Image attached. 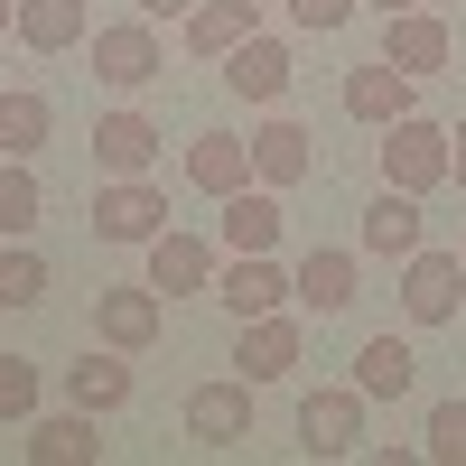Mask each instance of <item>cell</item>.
<instances>
[{
	"label": "cell",
	"mask_w": 466,
	"mask_h": 466,
	"mask_svg": "<svg viewBox=\"0 0 466 466\" xmlns=\"http://www.w3.org/2000/svg\"><path fill=\"white\" fill-rule=\"evenodd\" d=\"M28 466H94L103 439H94V410H56V420H28V439H19Z\"/></svg>",
	"instance_id": "9a60e30c"
},
{
	"label": "cell",
	"mask_w": 466,
	"mask_h": 466,
	"mask_svg": "<svg viewBox=\"0 0 466 466\" xmlns=\"http://www.w3.org/2000/svg\"><path fill=\"white\" fill-rule=\"evenodd\" d=\"M457 289H466V252H430V243H420L401 261V318L410 327H448L457 318Z\"/></svg>",
	"instance_id": "277c9868"
},
{
	"label": "cell",
	"mask_w": 466,
	"mask_h": 466,
	"mask_svg": "<svg viewBox=\"0 0 466 466\" xmlns=\"http://www.w3.org/2000/svg\"><path fill=\"white\" fill-rule=\"evenodd\" d=\"M66 401L75 410H122L131 401V355H122V345H103V355H85V364H66Z\"/></svg>",
	"instance_id": "ffe728a7"
},
{
	"label": "cell",
	"mask_w": 466,
	"mask_h": 466,
	"mask_svg": "<svg viewBox=\"0 0 466 466\" xmlns=\"http://www.w3.org/2000/svg\"><path fill=\"white\" fill-rule=\"evenodd\" d=\"M159 122H149V112H103L94 122V168L103 177H149V159H159Z\"/></svg>",
	"instance_id": "7c38bea8"
},
{
	"label": "cell",
	"mask_w": 466,
	"mask_h": 466,
	"mask_svg": "<svg viewBox=\"0 0 466 466\" xmlns=\"http://www.w3.org/2000/svg\"><path fill=\"white\" fill-rule=\"evenodd\" d=\"M364 10H382V19H401V10H430V0H364Z\"/></svg>",
	"instance_id": "d6a6232c"
},
{
	"label": "cell",
	"mask_w": 466,
	"mask_h": 466,
	"mask_svg": "<svg viewBox=\"0 0 466 466\" xmlns=\"http://www.w3.org/2000/svg\"><path fill=\"white\" fill-rule=\"evenodd\" d=\"M37 299H47V261H37L28 243H0V308L19 318V308H37Z\"/></svg>",
	"instance_id": "4316f807"
},
{
	"label": "cell",
	"mask_w": 466,
	"mask_h": 466,
	"mask_svg": "<svg viewBox=\"0 0 466 466\" xmlns=\"http://www.w3.org/2000/svg\"><path fill=\"white\" fill-rule=\"evenodd\" d=\"M345 112H355L364 131H392L401 112H420V75H401L392 56H373V66L345 75Z\"/></svg>",
	"instance_id": "9c48e42d"
},
{
	"label": "cell",
	"mask_w": 466,
	"mask_h": 466,
	"mask_svg": "<svg viewBox=\"0 0 466 466\" xmlns=\"http://www.w3.org/2000/svg\"><path fill=\"white\" fill-rule=\"evenodd\" d=\"M420 457L466 466V401H439V410H430V439H420Z\"/></svg>",
	"instance_id": "83f0119b"
},
{
	"label": "cell",
	"mask_w": 466,
	"mask_h": 466,
	"mask_svg": "<svg viewBox=\"0 0 466 466\" xmlns=\"http://www.w3.org/2000/svg\"><path fill=\"white\" fill-rule=\"evenodd\" d=\"M0 28H19V0H0Z\"/></svg>",
	"instance_id": "836d02e7"
},
{
	"label": "cell",
	"mask_w": 466,
	"mask_h": 466,
	"mask_svg": "<svg viewBox=\"0 0 466 466\" xmlns=\"http://www.w3.org/2000/svg\"><path fill=\"white\" fill-rule=\"evenodd\" d=\"M382 187H401V197L448 187V131L430 122V112H401V122L382 131Z\"/></svg>",
	"instance_id": "6da1fadb"
},
{
	"label": "cell",
	"mask_w": 466,
	"mask_h": 466,
	"mask_svg": "<svg viewBox=\"0 0 466 466\" xmlns=\"http://www.w3.org/2000/svg\"><path fill=\"white\" fill-rule=\"evenodd\" d=\"M364 252H373V261H410V252H420V197L382 187V197L364 206Z\"/></svg>",
	"instance_id": "7402d4cb"
},
{
	"label": "cell",
	"mask_w": 466,
	"mask_h": 466,
	"mask_svg": "<svg viewBox=\"0 0 466 466\" xmlns=\"http://www.w3.org/2000/svg\"><path fill=\"white\" fill-rule=\"evenodd\" d=\"M187 187H197V197H233V187H252V140L243 131H197L187 140Z\"/></svg>",
	"instance_id": "4fadbf2b"
},
{
	"label": "cell",
	"mask_w": 466,
	"mask_h": 466,
	"mask_svg": "<svg viewBox=\"0 0 466 466\" xmlns=\"http://www.w3.org/2000/svg\"><path fill=\"white\" fill-rule=\"evenodd\" d=\"M47 131H56V103L47 94H10V85H0V159L47 149Z\"/></svg>",
	"instance_id": "d4e9b609"
},
{
	"label": "cell",
	"mask_w": 466,
	"mask_h": 466,
	"mask_svg": "<svg viewBox=\"0 0 466 466\" xmlns=\"http://www.w3.org/2000/svg\"><path fill=\"white\" fill-rule=\"evenodd\" d=\"M224 85L243 103H280L289 94V47H280V37H243V47L224 56Z\"/></svg>",
	"instance_id": "d6986e66"
},
{
	"label": "cell",
	"mask_w": 466,
	"mask_h": 466,
	"mask_svg": "<svg viewBox=\"0 0 466 466\" xmlns=\"http://www.w3.org/2000/svg\"><path fill=\"white\" fill-rule=\"evenodd\" d=\"M94 19H85V0H19V47L37 56H66V47H85Z\"/></svg>",
	"instance_id": "603a6c76"
},
{
	"label": "cell",
	"mask_w": 466,
	"mask_h": 466,
	"mask_svg": "<svg viewBox=\"0 0 466 466\" xmlns=\"http://www.w3.org/2000/svg\"><path fill=\"white\" fill-rule=\"evenodd\" d=\"M197 0H140V19H187Z\"/></svg>",
	"instance_id": "1f68e13d"
},
{
	"label": "cell",
	"mask_w": 466,
	"mask_h": 466,
	"mask_svg": "<svg viewBox=\"0 0 466 466\" xmlns=\"http://www.w3.org/2000/svg\"><path fill=\"white\" fill-rule=\"evenodd\" d=\"M215 299L233 308V327H243V318H270V308H289V299H299V280H289L270 252H233V261L215 270Z\"/></svg>",
	"instance_id": "5b68a950"
},
{
	"label": "cell",
	"mask_w": 466,
	"mask_h": 466,
	"mask_svg": "<svg viewBox=\"0 0 466 466\" xmlns=\"http://www.w3.org/2000/svg\"><path fill=\"white\" fill-rule=\"evenodd\" d=\"M448 177H457V187H466V122H457V131H448Z\"/></svg>",
	"instance_id": "4dcf8cb0"
},
{
	"label": "cell",
	"mask_w": 466,
	"mask_h": 466,
	"mask_svg": "<svg viewBox=\"0 0 466 466\" xmlns=\"http://www.w3.org/2000/svg\"><path fill=\"white\" fill-rule=\"evenodd\" d=\"M382 56H392L401 75H439V66H448V19H439V10L382 19Z\"/></svg>",
	"instance_id": "e0dca14e"
},
{
	"label": "cell",
	"mask_w": 466,
	"mask_h": 466,
	"mask_svg": "<svg viewBox=\"0 0 466 466\" xmlns=\"http://www.w3.org/2000/svg\"><path fill=\"white\" fill-rule=\"evenodd\" d=\"M187 439L197 448H243L252 439V382H197V392H187Z\"/></svg>",
	"instance_id": "30bf717a"
},
{
	"label": "cell",
	"mask_w": 466,
	"mask_h": 466,
	"mask_svg": "<svg viewBox=\"0 0 466 466\" xmlns=\"http://www.w3.org/2000/svg\"><path fill=\"white\" fill-rule=\"evenodd\" d=\"M243 37H261V0H197V10H187V47L215 56V66L243 47Z\"/></svg>",
	"instance_id": "2e32d148"
},
{
	"label": "cell",
	"mask_w": 466,
	"mask_h": 466,
	"mask_svg": "<svg viewBox=\"0 0 466 466\" xmlns=\"http://www.w3.org/2000/svg\"><path fill=\"white\" fill-rule=\"evenodd\" d=\"M159 327H168V308H159V289H149V280H122V289L94 299V336L122 345V355H149V345H159Z\"/></svg>",
	"instance_id": "52a82bcc"
},
{
	"label": "cell",
	"mask_w": 466,
	"mask_h": 466,
	"mask_svg": "<svg viewBox=\"0 0 466 466\" xmlns=\"http://www.w3.org/2000/svg\"><path fill=\"white\" fill-rule=\"evenodd\" d=\"M318 131L289 122V112H270V122L252 131V187H299L308 168H318V149H308Z\"/></svg>",
	"instance_id": "5bb4252c"
},
{
	"label": "cell",
	"mask_w": 466,
	"mask_h": 466,
	"mask_svg": "<svg viewBox=\"0 0 466 466\" xmlns=\"http://www.w3.org/2000/svg\"><path fill=\"white\" fill-rule=\"evenodd\" d=\"M364 448V392H308L299 401V457H355Z\"/></svg>",
	"instance_id": "8992f818"
},
{
	"label": "cell",
	"mask_w": 466,
	"mask_h": 466,
	"mask_svg": "<svg viewBox=\"0 0 466 466\" xmlns=\"http://www.w3.org/2000/svg\"><path fill=\"white\" fill-rule=\"evenodd\" d=\"M0 420H37V364L0 355Z\"/></svg>",
	"instance_id": "f1b7e54d"
},
{
	"label": "cell",
	"mask_w": 466,
	"mask_h": 466,
	"mask_svg": "<svg viewBox=\"0 0 466 466\" xmlns=\"http://www.w3.org/2000/svg\"><path fill=\"white\" fill-rule=\"evenodd\" d=\"M299 308H318V318H336V308H355V252H299Z\"/></svg>",
	"instance_id": "cb8c5ba5"
},
{
	"label": "cell",
	"mask_w": 466,
	"mask_h": 466,
	"mask_svg": "<svg viewBox=\"0 0 466 466\" xmlns=\"http://www.w3.org/2000/svg\"><path fill=\"white\" fill-rule=\"evenodd\" d=\"M280 10H289V28H308V37H336L364 0H280Z\"/></svg>",
	"instance_id": "f546056e"
},
{
	"label": "cell",
	"mask_w": 466,
	"mask_h": 466,
	"mask_svg": "<svg viewBox=\"0 0 466 466\" xmlns=\"http://www.w3.org/2000/svg\"><path fill=\"white\" fill-rule=\"evenodd\" d=\"M233 364H243L252 392H261V382H280V373H299V318H289V308L243 318V336H233Z\"/></svg>",
	"instance_id": "8fae6325"
},
{
	"label": "cell",
	"mask_w": 466,
	"mask_h": 466,
	"mask_svg": "<svg viewBox=\"0 0 466 466\" xmlns=\"http://www.w3.org/2000/svg\"><path fill=\"white\" fill-rule=\"evenodd\" d=\"M168 233V197L149 177H103L94 187V243H149Z\"/></svg>",
	"instance_id": "3957f363"
},
{
	"label": "cell",
	"mask_w": 466,
	"mask_h": 466,
	"mask_svg": "<svg viewBox=\"0 0 466 466\" xmlns=\"http://www.w3.org/2000/svg\"><path fill=\"white\" fill-rule=\"evenodd\" d=\"M47 215V197H37V177H28V159H0V243H19V233Z\"/></svg>",
	"instance_id": "484cf974"
},
{
	"label": "cell",
	"mask_w": 466,
	"mask_h": 466,
	"mask_svg": "<svg viewBox=\"0 0 466 466\" xmlns=\"http://www.w3.org/2000/svg\"><path fill=\"white\" fill-rule=\"evenodd\" d=\"M280 187H233L224 197V252H270L280 243Z\"/></svg>",
	"instance_id": "ac0fdd59"
},
{
	"label": "cell",
	"mask_w": 466,
	"mask_h": 466,
	"mask_svg": "<svg viewBox=\"0 0 466 466\" xmlns=\"http://www.w3.org/2000/svg\"><path fill=\"white\" fill-rule=\"evenodd\" d=\"M410 382H420V355H410L401 336H364L355 345V392L364 401H401Z\"/></svg>",
	"instance_id": "44dd1931"
},
{
	"label": "cell",
	"mask_w": 466,
	"mask_h": 466,
	"mask_svg": "<svg viewBox=\"0 0 466 466\" xmlns=\"http://www.w3.org/2000/svg\"><path fill=\"white\" fill-rule=\"evenodd\" d=\"M159 75H168V47H159V28H149V19L94 28V85H112V94H140V85H159Z\"/></svg>",
	"instance_id": "7a4b0ae2"
},
{
	"label": "cell",
	"mask_w": 466,
	"mask_h": 466,
	"mask_svg": "<svg viewBox=\"0 0 466 466\" xmlns=\"http://www.w3.org/2000/svg\"><path fill=\"white\" fill-rule=\"evenodd\" d=\"M149 289L159 299H215V243L206 233H149Z\"/></svg>",
	"instance_id": "ba28073f"
}]
</instances>
